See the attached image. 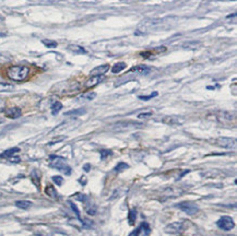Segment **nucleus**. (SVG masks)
Here are the masks:
<instances>
[{
    "label": "nucleus",
    "instance_id": "f257e3e1",
    "mask_svg": "<svg viewBox=\"0 0 237 236\" xmlns=\"http://www.w3.org/2000/svg\"><path fill=\"white\" fill-rule=\"evenodd\" d=\"M30 74V68L26 66H12L7 69V77L10 80L17 81H24Z\"/></svg>",
    "mask_w": 237,
    "mask_h": 236
},
{
    "label": "nucleus",
    "instance_id": "f03ea898",
    "mask_svg": "<svg viewBox=\"0 0 237 236\" xmlns=\"http://www.w3.org/2000/svg\"><path fill=\"white\" fill-rule=\"evenodd\" d=\"M50 166L58 171L63 172L66 175H70L71 174V167L68 165L67 161L65 160V158H61V156H57V155H50Z\"/></svg>",
    "mask_w": 237,
    "mask_h": 236
},
{
    "label": "nucleus",
    "instance_id": "7ed1b4c3",
    "mask_svg": "<svg viewBox=\"0 0 237 236\" xmlns=\"http://www.w3.org/2000/svg\"><path fill=\"white\" fill-rule=\"evenodd\" d=\"M164 21L162 19H147V20L142 21V22L139 24V28L138 30L135 32L136 35H140V34H143L147 31L151 30L153 28H156V26H160L163 24Z\"/></svg>",
    "mask_w": 237,
    "mask_h": 236
},
{
    "label": "nucleus",
    "instance_id": "20e7f679",
    "mask_svg": "<svg viewBox=\"0 0 237 236\" xmlns=\"http://www.w3.org/2000/svg\"><path fill=\"white\" fill-rule=\"evenodd\" d=\"M176 208H178L179 210L184 211L185 213L192 215V214H196L199 211V208L196 204L193 202H189V201H184V202H179V204H176Z\"/></svg>",
    "mask_w": 237,
    "mask_h": 236
},
{
    "label": "nucleus",
    "instance_id": "39448f33",
    "mask_svg": "<svg viewBox=\"0 0 237 236\" xmlns=\"http://www.w3.org/2000/svg\"><path fill=\"white\" fill-rule=\"evenodd\" d=\"M216 224L221 230H223V231H232L235 226L233 218L232 216H228V215L222 216V218L217 221Z\"/></svg>",
    "mask_w": 237,
    "mask_h": 236
},
{
    "label": "nucleus",
    "instance_id": "423d86ee",
    "mask_svg": "<svg viewBox=\"0 0 237 236\" xmlns=\"http://www.w3.org/2000/svg\"><path fill=\"white\" fill-rule=\"evenodd\" d=\"M150 234H151L150 225L147 223H145V222H142L135 231H132L129 234V236H149Z\"/></svg>",
    "mask_w": 237,
    "mask_h": 236
},
{
    "label": "nucleus",
    "instance_id": "0eeeda50",
    "mask_svg": "<svg viewBox=\"0 0 237 236\" xmlns=\"http://www.w3.org/2000/svg\"><path fill=\"white\" fill-rule=\"evenodd\" d=\"M216 144L221 148L225 149H235L236 148V140L234 138H227V137H221L216 139Z\"/></svg>",
    "mask_w": 237,
    "mask_h": 236
},
{
    "label": "nucleus",
    "instance_id": "6e6552de",
    "mask_svg": "<svg viewBox=\"0 0 237 236\" xmlns=\"http://www.w3.org/2000/svg\"><path fill=\"white\" fill-rule=\"evenodd\" d=\"M184 230V222H173L165 227V232L168 234H178Z\"/></svg>",
    "mask_w": 237,
    "mask_h": 236
},
{
    "label": "nucleus",
    "instance_id": "1a4fd4ad",
    "mask_svg": "<svg viewBox=\"0 0 237 236\" xmlns=\"http://www.w3.org/2000/svg\"><path fill=\"white\" fill-rule=\"evenodd\" d=\"M3 113H5V115L7 116L8 118H11V119L19 118V117H21V115H22V111H21L19 107H17V106H13V107H9V108H5Z\"/></svg>",
    "mask_w": 237,
    "mask_h": 236
},
{
    "label": "nucleus",
    "instance_id": "9d476101",
    "mask_svg": "<svg viewBox=\"0 0 237 236\" xmlns=\"http://www.w3.org/2000/svg\"><path fill=\"white\" fill-rule=\"evenodd\" d=\"M104 80V78H103L102 75H92L91 78H89L86 80V82H85L84 86L86 89H91V88H94V86H96L97 84H100L102 81Z\"/></svg>",
    "mask_w": 237,
    "mask_h": 236
},
{
    "label": "nucleus",
    "instance_id": "9b49d317",
    "mask_svg": "<svg viewBox=\"0 0 237 236\" xmlns=\"http://www.w3.org/2000/svg\"><path fill=\"white\" fill-rule=\"evenodd\" d=\"M109 70V65H102L95 67L92 71L90 72L91 75H103Z\"/></svg>",
    "mask_w": 237,
    "mask_h": 236
},
{
    "label": "nucleus",
    "instance_id": "f8f14e48",
    "mask_svg": "<svg viewBox=\"0 0 237 236\" xmlns=\"http://www.w3.org/2000/svg\"><path fill=\"white\" fill-rule=\"evenodd\" d=\"M162 121L167 125H180L182 124V119L176 116H166V117L162 118Z\"/></svg>",
    "mask_w": 237,
    "mask_h": 236
},
{
    "label": "nucleus",
    "instance_id": "ddd939ff",
    "mask_svg": "<svg viewBox=\"0 0 237 236\" xmlns=\"http://www.w3.org/2000/svg\"><path fill=\"white\" fill-rule=\"evenodd\" d=\"M199 47H201V42L199 40H190V42H186L182 44V48L188 50H196Z\"/></svg>",
    "mask_w": 237,
    "mask_h": 236
},
{
    "label": "nucleus",
    "instance_id": "4468645a",
    "mask_svg": "<svg viewBox=\"0 0 237 236\" xmlns=\"http://www.w3.org/2000/svg\"><path fill=\"white\" fill-rule=\"evenodd\" d=\"M129 72H136V73H139V74H147V73L150 72V68L147 67V66H136L133 68L130 69Z\"/></svg>",
    "mask_w": 237,
    "mask_h": 236
},
{
    "label": "nucleus",
    "instance_id": "2eb2a0df",
    "mask_svg": "<svg viewBox=\"0 0 237 236\" xmlns=\"http://www.w3.org/2000/svg\"><path fill=\"white\" fill-rule=\"evenodd\" d=\"M31 179H32L33 184L36 186V188L40 189V174L37 169H34V171L31 173Z\"/></svg>",
    "mask_w": 237,
    "mask_h": 236
},
{
    "label": "nucleus",
    "instance_id": "dca6fc26",
    "mask_svg": "<svg viewBox=\"0 0 237 236\" xmlns=\"http://www.w3.org/2000/svg\"><path fill=\"white\" fill-rule=\"evenodd\" d=\"M217 118L220 121H232L233 118H234V115L228 112H221V113L217 114Z\"/></svg>",
    "mask_w": 237,
    "mask_h": 236
},
{
    "label": "nucleus",
    "instance_id": "f3484780",
    "mask_svg": "<svg viewBox=\"0 0 237 236\" xmlns=\"http://www.w3.org/2000/svg\"><path fill=\"white\" fill-rule=\"evenodd\" d=\"M17 152H20V149L19 148H11V149H8V150H6L5 152H2V153L0 154V158H10L11 156H13L15 153H17Z\"/></svg>",
    "mask_w": 237,
    "mask_h": 236
},
{
    "label": "nucleus",
    "instance_id": "a211bd4d",
    "mask_svg": "<svg viewBox=\"0 0 237 236\" xmlns=\"http://www.w3.org/2000/svg\"><path fill=\"white\" fill-rule=\"evenodd\" d=\"M68 49H69L71 53L80 54V55H83V54H87V51L84 49V48L81 47V46H79V45H75V44L68 46Z\"/></svg>",
    "mask_w": 237,
    "mask_h": 236
},
{
    "label": "nucleus",
    "instance_id": "6ab92c4d",
    "mask_svg": "<svg viewBox=\"0 0 237 236\" xmlns=\"http://www.w3.org/2000/svg\"><path fill=\"white\" fill-rule=\"evenodd\" d=\"M45 193L47 195L48 197H50V198H52V199L58 198V192H57V190H56L55 187L52 186V185H48V186H46Z\"/></svg>",
    "mask_w": 237,
    "mask_h": 236
},
{
    "label": "nucleus",
    "instance_id": "aec40b11",
    "mask_svg": "<svg viewBox=\"0 0 237 236\" xmlns=\"http://www.w3.org/2000/svg\"><path fill=\"white\" fill-rule=\"evenodd\" d=\"M15 206L19 209H23V210H26L32 206V202L29 200H17L15 201Z\"/></svg>",
    "mask_w": 237,
    "mask_h": 236
},
{
    "label": "nucleus",
    "instance_id": "412c9836",
    "mask_svg": "<svg viewBox=\"0 0 237 236\" xmlns=\"http://www.w3.org/2000/svg\"><path fill=\"white\" fill-rule=\"evenodd\" d=\"M127 67L125 63H117L112 67V72L113 73H119L122 70H125V68Z\"/></svg>",
    "mask_w": 237,
    "mask_h": 236
},
{
    "label": "nucleus",
    "instance_id": "4be33fe9",
    "mask_svg": "<svg viewBox=\"0 0 237 236\" xmlns=\"http://www.w3.org/2000/svg\"><path fill=\"white\" fill-rule=\"evenodd\" d=\"M136 124L135 123H119L116 125V128L117 130H125V129H128L130 127H136Z\"/></svg>",
    "mask_w": 237,
    "mask_h": 236
},
{
    "label": "nucleus",
    "instance_id": "5701e85b",
    "mask_svg": "<svg viewBox=\"0 0 237 236\" xmlns=\"http://www.w3.org/2000/svg\"><path fill=\"white\" fill-rule=\"evenodd\" d=\"M61 108H63V104L60 103V102H55L52 105V115H57L61 111Z\"/></svg>",
    "mask_w": 237,
    "mask_h": 236
},
{
    "label": "nucleus",
    "instance_id": "b1692460",
    "mask_svg": "<svg viewBox=\"0 0 237 236\" xmlns=\"http://www.w3.org/2000/svg\"><path fill=\"white\" fill-rule=\"evenodd\" d=\"M136 219H137V211L135 209H131L128 214V220H129V224L130 225H133L136 222Z\"/></svg>",
    "mask_w": 237,
    "mask_h": 236
},
{
    "label": "nucleus",
    "instance_id": "393cba45",
    "mask_svg": "<svg viewBox=\"0 0 237 236\" xmlns=\"http://www.w3.org/2000/svg\"><path fill=\"white\" fill-rule=\"evenodd\" d=\"M128 167H129V165H128L127 163H124V162H120V163H118L117 165L115 166V168H114V171H115V172H118V173H120V172L126 171V169H127Z\"/></svg>",
    "mask_w": 237,
    "mask_h": 236
},
{
    "label": "nucleus",
    "instance_id": "a878e982",
    "mask_svg": "<svg viewBox=\"0 0 237 236\" xmlns=\"http://www.w3.org/2000/svg\"><path fill=\"white\" fill-rule=\"evenodd\" d=\"M85 113L84 108H79V109H73V111H70L65 113L66 116H71V115H83Z\"/></svg>",
    "mask_w": 237,
    "mask_h": 236
},
{
    "label": "nucleus",
    "instance_id": "bb28decb",
    "mask_svg": "<svg viewBox=\"0 0 237 236\" xmlns=\"http://www.w3.org/2000/svg\"><path fill=\"white\" fill-rule=\"evenodd\" d=\"M69 204H70V207H71V209H72V211L75 212V215H77V218H78V220L80 222H82V219H81V214H80V211H79V209H78V207L75 206L73 202H71V201H69Z\"/></svg>",
    "mask_w": 237,
    "mask_h": 236
},
{
    "label": "nucleus",
    "instance_id": "cd10ccee",
    "mask_svg": "<svg viewBox=\"0 0 237 236\" xmlns=\"http://www.w3.org/2000/svg\"><path fill=\"white\" fill-rule=\"evenodd\" d=\"M14 89V86L8 83H0V92H7V91H11Z\"/></svg>",
    "mask_w": 237,
    "mask_h": 236
},
{
    "label": "nucleus",
    "instance_id": "c85d7f7f",
    "mask_svg": "<svg viewBox=\"0 0 237 236\" xmlns=\"http://www.w3.org/2000/svg\"><path fill=\"white\" fill-rule=\"evenodd\" d=\"M95 96H96V93H94V92H90V93H84V94H82V95L80 96V98H81V100L92 101L93 98H95Z\"/></svg>",
    "mask_w": 237,
    "mask_h": 236
},
{
    "label": "nucleus",
    "instance_id": "c756f323",
    "mask_svg": "<svg viewBox=\"0 0 237 236\" xmlns=\"http://www.w3.org/2000/svg\"><path fill=\"white\" fill-rule=\"evenodd\" d=\"M42 43L48 48H55L57 47V43L54 42V40H43Z\"/></svg>",
    "mask_w": 237,
    "mask_h": 236
},
{
    "label": "nucleus",
    "instance_id": "7c9ffc66",
    "mask_svg": "<svg viewBox=\"0 0 237 236\" xmlns=\"http://www.w3.org/2000/svg\"><path fill=\"white\" fill-rule=\"evenodd\" d=\"M73 198L77 199V200L81 201V202H86L87 201V196H85L84 193H80V192H78L75 193V195H73Z\"/></svg>",
    "mask_w": 237,
    "mask_h": 236
},
{
    "label": "nucleus",
    "instance_id": "2f4dec72",
    "mask_svg": "<svg viewBox=\"0 0 237 236\" xmlns=\"http://www.w3.org/2000/svg\"><path fill=\"white\" fill-rule=\"evenodd\" d=\"M85 211L89 215H95L96 214V207L95 206H86L85 207Z\"/></svg>",
    "mask_w": 237,
    "mask_h": 236
},
{
    "label": "nucleus",
    "instance_id": "473e14b6",
    "mask_svg": "<svg viewBox=\"0 0 237 236\" xmlns=\"http://www.w3.org/2000/svg\"><path fill=\"white\" fill-rule=\"evenodd\" d=\"M100 154H101V158L102 160H104V158H106L107 156H110L113 154V152L110 150H106V149H103V150L100 151Z\"/></svg>",
    "mask_w": 237,
    "mask_h": 236
},
{
    "label": "nucleus",
    "instance_id": "72a5a7b5",
    "mask_svg": "<svg viewBox=\"0 0 237 236\" xmlns=\"http://www.w3.org/2000/svg\"><path fill=\"white\" fill-rule=\"evenodd\" d=\"M52 181L56 184V185H58V186H61L63 183V176H52Z\"/></svg>",
    "mask_w": 237,
    "mask_h": 236
},
{
    "label": "nucleus",
    "instance_id": "f704fd0d",
    "mask_svg": "<svg viewBox=\"0 0 237 236\" xmlns=\"http://www.w3.org/2000/svg\"><path fill=\"white\" fill-rule=\"evenodd\" d=\"M157 94H159L157 92H153V93H151L150 95H141V96H139V98H140V100H142V101H149V100H151V98L157 96Z\"/></svg>",
    "mask_w": 237,
    "mask_h": 236
},
{
    "label": "nucleus",
    "instance_id": "c9c22d12",
    "mask_svg": "<svg viewBox=\"0 0 237 236\" xmlns=\"http://www.w3.org/2000/svg\"><path fill=\"white\" fill-rule=\"evenodd\" d=\"M152 115L153 114L151 113V112H147V113H141V114L138 115V118H139V119H147V118H150Z\"/></svg>",
    "mask_w": 237,
    "mask_h": 236
},
{
    "label": "nucleus",
    "instance_id": "e433bc0d",
    "mask_svg": "<svg viewBox=\"0 0 237 236\" xmlns=\"http://www.w3.org/2000/svg\"><path fill=\"white\" fill-rule=\"evenodd\" d=\"M9 160H10V161L12 162V163H19V162L21 161L20 158H17V156H11V158H9Z\"/></svg>",
    "mask_w": 237,
    "mask_h": 236
},
{
    "label": "nucleus",
    "instance_id": "4c0bfd02",
    "mask_svg": "<svg viewBox=\"0 0 237 236\" xmlns=\"http://www.w3.org/2000/svg\"><path fill=\"white\" fill-rule=\"evenodd\" d=\"M153 50H155V51H157V53H161V51H165V50H166V47H165V46H161V47L154 48Z\"/></svg>",
    "mask_w": 237,
    "mask_h": 236
},
{
    "label": "nucleus",
    "instance_id": "58836bf2",
    "mask_svg": "<svg viewBox=\"0 0 237 236\" xmlns=\"http://www.w3.org/2000/svg\"><path fill=\"white\" fill-rule=\"evenodd\" d=\"M83 169H84L85 172H90L91 165H90V164H84V166H83Z\"/></svg>",
    "mask_w": 237,
    "mask_h": 236
},
{
    "label": "nucleus",
    "instance_id": "ea45409f",
    "mask_svg": "<svg viewBox=\"0 0 237 236\" xmlns=\"http://www.w3.org/2000/svg\"><path fill=\"white\" fill-rule=\"evenodd\" d=\"M52 236H67V235H65V234H63V233H54Z\"/></svg>",
    "mask_w": 237,
    "mask_h": 236
},
{
    "label": "nucleus",
    "instance_id": "a19ab883",
    "mask_svg": "<svg viewBox=\"0 0 237 236\" xmlns=\"http://www.w3.org/2000/svg\"><path fill=\"white\" fill-rule=\"evenodd\" d=\"M150 55V53H141V56H143V57H149Z\"/></svg>",
    "mask_w": 237,
    "mask_h": 236
},
{
    "label": "nucleus",
    "instance_id": "79ce46f5",
    "mask_svg": "<svg viewBox=\"0 0 237 236\" xmlns=\"http://www.w3.org/2000/svg\"><path fill=\"white\" fill-rule=\"evenodd\" d=\"M3 111H5V106L2 104H0V113H2Z\"/></svg>",
    "mask_w": 237,
    "mask_h": 236
},
{
    "label": "nucleus",
    "instance_id": "37998d69",
    "mask_svg": "<svg viewBox=\"0 0 237 236\" xmlns=\"http://www.w3.org/2000/svg\"><path fill=\"white\" fill-rule=\"evenodd\" d=\"M188 173H189V171H185V172H184V173L182 174V175L179 176V179L182 178V177H184V175H186V174H188Z\"/></svg>",
    "mask_w": 237,
    "mask_h": 236
},
{
    "label": "nucleus",
    "instance_id": "c03bdc74",
    "mask_svg": "<svg viewBox=\"0 0 237 236\" xmlns=\"http://www.w3.org/2000/svg\"><path fill=\"white\" fill-rule=\"evenodd\" d=\"M3 20H5V19H3V17H1V15H0V22H2Z\"/></svg>",
    "mask_w": 237,
    "mask_h": 236
},
{
    "label": "nucleus",
    "instance_id": "a18cd8bd",
    "mask_svg": "<svg viewBox=\"0 0 237 236\" xmlns=\"http://www.w3.org/2000/svg\"><path fill=\"white\" fill-rule=\"evenodd\" d=\"M0 123H1V120H0Z\"/></svg>",
    "mask_w": 237,
    "mask_h": 236
}]
</instances>
